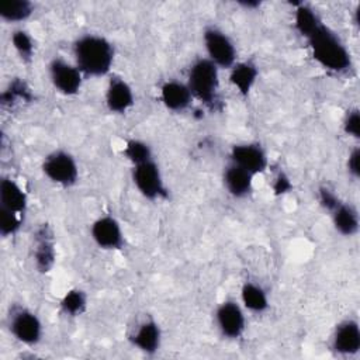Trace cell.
I'll return each instance as SVG.
<instances>
[{"mask_svg":"<svg viewBox=\"0 0 360 360\" xmlns=\"http://www.w3.org/2000/svg\"><path fill=\"white\" fill-rule=\"evenodd\" d=\"M221 69L208 58L201 56L193 60L187 70L186 83L190 87L194 100L208 107H214L218 101L221 86Z\"/></svg>","mask_w":360,"mask_h":360,"instance_id":"cell-3","label":"cell"},{"mask_svg":"<svg viewBox=\"0 0 360 360\" xmlns=\"http://www.w3.org/2000/svg\"><path fill=\"white\" fill-rule=\"evenodd\" d=\"M259 79V68L253 60H238L228 75L231 86L242 97H248Z\"/></svg>","mask_w":360,"mask_h":360,"instance_id":"cell-20","label":"cell"},{"mask_svg":"<svg viewBox=\"0 0 360 360\" xmlns=\"http://www.w3.org/2000/svg\"><path fill=\"white\" fill-rule=\"evenodd\" d=\"M0 207L22 217H25L28 210V195L25 190L17 180L8 176H3L0 180Z\"/></svg>","mask_w":360,"mask_h":360,"instance_id":"cell-18","label":"cell"},{"mask_svg":"<svg viewBox=\"0 0 360 360\" xmlns=\"http://www.w3.org/2000/svg\"><path fill=\"white\" fill-rule=\"evenodd\" d=\"M131 180L136 191L149 201L165 200L169 197L162 169L155 159L132 166Z\"/></svg>","mask_w":360,"mask_h":360,"instance_id":"cell-7","label":"cell"},{"mask_svg":"<svg viewBox=\"0 0 360 360\" xmlns=\"http://www.w3.org/2000/svg\"><path fill=\"white\" fill-rule=\"evenodd\" d=\"M87 308H89L87 292L77 287L68 290L59 301L60 312L69 318L82 316L83 314H86Z\"/></svg>","mask_w":360,"mask_h":360,"instance_id":"cell-24","label":"cell"},{"mask_svg":"<svg viewBox=\"0 0 360 360\" xmlns=\"http://www.w3.org/2000/svg\"><path fill=\"white\" fill-rule=\"evenodd\" d=\"M6 325L14 340L24 346H37L44 336V325L39 315L22 304L8 308Z\"/></svg>","mask_w":360,"mask_h":360,"instance_id":"cell-4","label":"cell"},{"mask_svg":"<svg viewBox=\"0 0 360 360\" xmlns=\"http://www.w3.org/2000/svg\"><path fill=\"white\" fill-rule=\"evenodd\" d=\"M10 44L15 52V55L18 56V59L28 65L34 60L35 56V41L32 38V35L21 27H17L11 31L10 35Z\"/></svg>","mask_w":360,"mask_h":360,"instance_id":"cell-25","label":"cell"},{"mask_svg":"<svg viewBox=\"0 0 360 360\" xmlns=\"http://www.w3.org/2000/svg\"><path fill=\"white\" fill-rule=\"evenodd\" d=\"M329 215L332 225L339 235L345 238H352L359 233L360 217L357 208L353 204L340 200L338 205L329 212Z\"/></svg>","mask_w":360,"mask_h":360,"instance_id":"cell-19","label":"cell"},{"mask_svg":"<svg viewBox=\"0 0 360 360\" xmlns=\"http://www.w3.org/2000/svg\"><path fill=\"white\" fill-rule=\"evenodd\" d=\"M305 41L308 42L312 59L325 70L340 75L353 68L350 51L330 27L322 24Z\"/></svg>","mask_w":360,"mask_h":360,"instance_id":"cell-2","label":"cell"},{"mask_svg":"<svg viewBox=\"0 0 360 360\" xmlns=\"http://www.w3.org/2000/svg\"><path fill=\"white\" fill-rule=\"evenodd\" d=\"M342 129L347 136L353 139L360 138V110L359 108H350L346 111L342 120Z\"/></svg>","mask_w":360,"mask_h":360,"instance_id":"cell-28","label":"cell"},{"mask_svg":"<svg viewBox=\"0 0 360 360\" xmlns=\"http://www.w3.org/2000/svg\"><path fill=\"white\" fill-rule=\"evenodd\" d=\"M159 98L163 107L172 112H183L188 110L194 101L193 93L186 82L170 79L162 83Z\"/></svg>","mask_w":360,"mask_h":360,"instance_id":"cell-16","label":"cell"},{"mask_svg":"<svg viewBox=\"0 0 360 360\" xmlns=\"http://www.w3.org/2000/svg\"><path fill=\"white\" fill-rule=\"evenodd\" d=\"M31 257L38 273H49L56 263L55 233L48 224L35 228L31 239Z\"/></svg>","mask_w":360,"mask_h":360,"instance_id":"cell-11","label":"cell"},{"mask_svg":"<svg viewBox=\"0 0 360 360\" xmlns=\"http://www.w3.org/2000/svg\"><path fill=\"white\" fill-rule=\"evenodd\" d=\"M48 77L55 91L65 97L79 94L84 82V76L75 62L66 60L62 56H55L49 60Z\"/></svg>","mask_w":360,"mask_h":360,"instance_id":"cell-8","label":"cell"},{"mask_svg":"<svg viewBox=\"0 0 360 360\" xmlns=\"http://www.w3.org/2000/svg\"><path fill=\"white\" fill-rule=\"evenodd\" d=\"M129 345L138 352L153 356L156 354L163 342V332L159 322L152 315H143L127 335Z\"/></svg>","mask_w":360,"mask_h":360,"instance_id":"cell-10","label":"cell"},{"mask_svg":"<svg viewBox=\"0 0 360 360\" xmlns=\"http://www.w3.org/2000/svg\"><path fill=\"white\" fill-rule=\"evenodd\" d=\"M292 24L297 34L304 39H308L323 22L312 6L300 1L294 4Z\"/></svg>","mask_w":360,"mask_h":360,"instance_id":"cell-22","label":"cell"},{"mask_svg":"<svg viewBox=\"0 0 360 360\" xmlns=\"http://www.w3.org/2000/svg\"><path fill=\"white\" fill-rule=\"evenodd\" d=\"M229 162L252 173L255 177L269 167V156L259 142H238L229 149Z\"/></svg>","mask_w":360,"mask_h":360,"instance_id":"cell-13","label":"cell"},{"mask_svg":"<svg viewBox=\"0 0 360 360\" xmlns=\"http://www.w3.org/2000/svg\"><path fill=\"white\" fill-rule=\"evenodd\" d=\"M290 188H291V183H290L288 177H285V176H283V174H280V176L276 177L274 184H273V190H274L276 194H284V193H287Z\"/></svg>","mask_w":360,"mask_h":360,"instance_id":"cell-31","label":"cell"},{"mask_svg":"<svg viewBox=\"0 0 360 360\" xmlns=\"http://www.w3.org/2000/svg\"><path fill=\"white\" fill-rule=\"evenodd\" d=\"M221 179L225 191L236 200L246 198L253 191L255 176L245 169L236 166L235 163L228 162V165L222 170Z\"/></svg>","mask_w":360,"mask_h":360,"instance_id":"cell-17","label":"cell"},{"mask_svg":"<svg viewBox=\"0 0 360 360\" xmlns=\"http://www.w3.org/2000/svg\"><path fill=\"white\" fill-rule=\"evenodd\" d=\"M35 13V4L30 0H11L0 4V20L18 25L30 20Z\"/></svg>","mask_w":360,"mask_h":360,"instance_id":"cell-23","label":"cell"},{"mask_svg":"<svg viewBox=\"0 0 360 360\" xmlns=\"http://www.w3.org/2000/svg\"><path fill=\"white\" fill-rule=\"evenodd\" d=\"M90 238L101 250H121L125 233L121 222L114 215H100L90 224Z\"/></svg>","mask_w":360,"mask_h":360,"instance_id":"cell-12","label":"cell"},{"mask_svg":"<svg viewBox=\"0 0 360 360\" xmlns=\"http://www.w3.org/2000/svg\"><path fill=\"white\" fill-rule=\"evenodd\" d=\"M104 105L114 115L127 114L135 105V93L131 83L121 76H110L104 90Z\"/></svg>","mask_w":360,"mask_h":360,"instance_id":"cell-14","label":"cell"},{"mask_svg":"<svg viewBox=\"0 0 360 360\" xmlns=\"http://www.w3.org/2000/svg\"><path fill=\"white\" fill-rule=\"evenodd\" d=\"M42 174L55 186L69 188L77 184L80 177L76 158L66 149H53L41 162Z\"/></svg>","mask_w":360,"mask_h":360,"instance_id":"cell-5","label":"cell"},{"mask_svg":"<svg viewBox=\"0 0 360 360\" xmlns=\"http://www.w3.org/2000/svg\"><path fill=\"white\" fill-rule=\"evenodd\" d=\"M72 55L75 65L84 77H104L111 73L115 48L104 35L86 32L73 41Z\"/></svg>","mask_w":360,"mask_h":360,"instance_id":"cell-1","label":"cell"},{"mask_svg":"<svg viewBox=\"0 0 360 360\" xmlns=\"http://www.w3.org/2000/svg\"><path fill=\"white\" fill-rule=\"evenodd\" d=\"M202 46L205 58L219 69L229 70L239 60L233 39L217 25H207L202 30Z\"/></svg>","mask_w":360,"mask_h":360,"instance_id":"cell-6","label":"cell"},{"mask_svg":"<svg viewBox=\"0 0 360 360\" xmlns=\"http://www.w3.org/2000/svg\"><path fill=\"white\" fill-rule=\"evenodd\" d=\"M242 304L228 298L219 302L214 312V322L222 338L238 340L246 330V314Z\"/></svg>","mask_w":360,"mask_h":360,"instance_id":"cell-9","label":"cell"},{"mask_svg":"<svg viewBox=\"0 0 360 360\" xmlns=\"http://www.w3.org/2000/svg\"><path fill=\"white\" fill-rule=\"evenodd\" d=\"M346 172L349 174V177L354 181L359 180L360 177V148L354 146L347 158H346Z\"/></svg>","mask_w":360,"mask_h":360,"instance_id":"cell-30","label":"cell"},{"mask_svg":"<svg viewBox=\"0 0 360 360\" xmlns=\"http://www.w3.org/2000/svg\"><path fill=\"white\" fill-rule=\"evenodd\" d=\"M239 302L245 308V311H249L252 314H263L269 309L270 301L267 291L255 281H245L239 291Z\"/></svg>","mask_w":360,"mask_h":360,"instance_id":"cell-21","label":"cell"},{"mask_svg":"<svg viewBox=\"0 0 360 360\" xmlns=\"http://www.w3.org/2000/svg\"><path fill=\"white\" fill-rule=\"evenodd\" d=\"M121 152H122L124 159L128 160L131 163V166H136V165H141V163L155 159L152 146L146 141L139 139V138L127 139Z\"/></svg>","mask_w":360,"mask_h":360,"instance_id":"cell-26","label":"cell"},{"mask_svg":"<svg viewBox=\"0 0 360 360\" xmlns=\"http://www.w3.org/2000/svg\"><path fill=\"white\" fill-rule=\"evenodd\" d=\"M340 200H342V198H340L333 190H330L329 187L322 186V187L318 188V201H319V205H321L325 211L330 212V211L338 205V202H339Z\"/></svg>","mask_w":360,"mask_h":360,"instance_id":"cell-29","label":"cell"},{"mask_svg":"<svg viewBox=\"0 0 360 360\" xmlns=\"http://www.w3.org/2000/svg\"><path fill=\"white\" fill-rule=\"evenodd\" d=\"M330 349L339 356H354L360 352V325L354 318L336 323L330 335Z\"/></svg>","mask_w":360,"mask_h":360,"instance_id":"cell-15","label":"cell"},{"mask_svg":"<svg viewBox=\"0 0 360 360\" xmlns=\"http://www.w3.org/2000/svg\"><path fill=\"white\" fill-rule=\"evenodd\" d=\"M239 7L245 8V10H256L262 6V1H257V0H239L236 3Z\"/></svg>","mask_w":360,"mask_h":360,"instance_id":"cell-32","label":"cell"},{"mask_svg":"<svg viewBox=\"0 0 360 360\" xmlns=\"http://www.w3.org/2000/svg\"><path fill=\"white\" fill-rule=\"evenodd\" d=\"M24 218L25 217L0 207V235L4 239L15 236L22 228Z\"/></svg>","mask_w":360,"mask_h":360,"instance_id":"cell-27","label":"cell"}]
</instances>
